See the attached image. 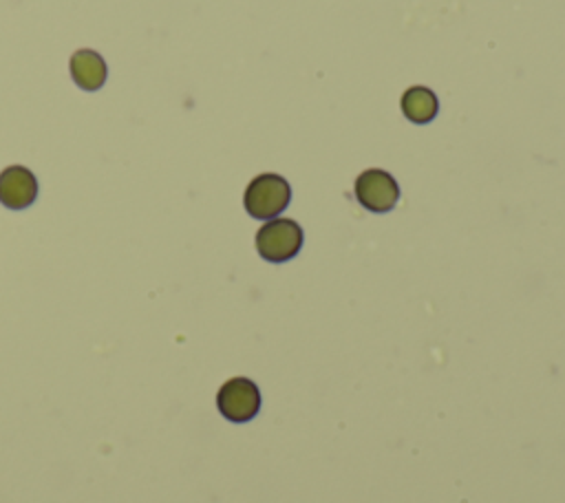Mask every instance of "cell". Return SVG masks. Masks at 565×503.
Listing matches in <instances>:
<instances>
[{
    "label": "cell",
    "instance_id": "6da1fadb",
    "mask_svg": "<svg viewBox=\"0 0 565 503\" xmlns=\"http://www.w3.org/2000/svg\"><path fill=\"white\" fill-rule=\"evenodd\" d=\"M291 199V188L280 174H258L245 190V210L254 218H274Z\"/></svg>",
    "mask_w": 565,
    "mask_h": 503
},
{
    "label": "cell",
    "instance_id": "7a4b0ae2",
    "mask_svg": "<svg viewBox=\"0 0 565 503\" xmlns=\"http://www.w3.org/2000/svg\"><path fill=\"white\" fill-rule=\"evenodd\" d=\"M302 247V229L291 218L267 221L256 234V249L269 263L294 258Z\"/></svg>",
    "mask_w": 565,
    "mask_h": 503
},
{
    "label": "cell",
    "instance_id": "3957f363",
    "mask_svg": "<svg viewBox=\"0 0 565 503\" xmlns=\"http://www.w3.org/2000/svg\"><path fill=\"white\" fill-rule=\"evenodd\" d=\"M216 404L221 415L227 417L230 421H247L260 408V393L252 379L232 377L221 386Z\"/></svg>",
    "mask_w": 565,
    "mask_h": 503
},
{
    "label": "cell",
    "instance_id": "277c9868",
    "mask_svg": "<svg viewBox=\"0 0 565 503\" xmlns=\"http://www.w3.org/2000/svg\"><path fill=\"white\" fill-rule=\"evenodd\" d=\"M355 196L371 212H388L399 199V188L388 172L373 168L358 176Z\"/></svg>",
    "mask_w": 565,
    "mask_h": 503
},
{
    "label": "cell",
    "instance_id": "5b68a950",
    "mask_svg": "<svg viewBox=\"0 0 565 503\" xmlns=\"http://www.w3.org/2000/svg\"><path fill=\"white\" fill-rule=\"evenodd\" d=\"M38 181L24 165H9L0 172V203L9 210H22L35 201Z\"/></svg>",
    "mask_w": 565,
    "mask_h": 503
},
{
    "label": "cell",
    "instance_id": "8992f818",
    "mask_svg": "<svg viewBox=\"0 0 565 503\" xmlns=\"http://www.w3.org/2000/svg\"><path fill=\"white\" fill-rule=\"evenodd\" d=\"M71 77L82 90H97L106 82V62L90 49H79L71 57Z\"/></svg>",
    "mask_w": 565,
    "mask_h": 503
},
{
    "label": "cell",
    "instance_id": "52a82bcc",
    "mask_svg": "<svg viewBox=\"0 0 565 503\" xmlns=\"http://www.w3.org/2000/svg\"><path fill=\"white\" fill-rule=\"evenodd\" d=\"M402 110L415 124H426L437 115V97L424 86H413L402 95Z\"/></svg>",
    "mask_w": 565,
    "mask_h": 503
}]
</instances>
